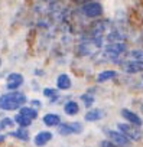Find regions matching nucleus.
Here are the masks:
<instances>
[{"label":"nucleus","mask_w":143,"mask_h":147,"mask_svg":"<svg viewBox=\"0 0 143 147\" xmlns=\"http://www.w3.org/2000/svg\"><path fill=\"white\" fill-rule=\"evenodd\" d=\"M28 95L19 90L9 91L0 95V110L2 111H18L20 107L26 105Z\"/></svg>","instance_id":"nucleus-1"},{"label":"nucleus","mask_w":143,"mask_h":147,"mask_svg":"<svg viewBox=\"0 0 143 147\" xmlns=\"http://www.w3.org/2000/svg\"><path fill=\"white\" fill-rule=\"evenodd\" d=\"M80 13L88 19H100L104 15V7L98 0H85L80 6Z\"/></svg>","instance_id":"nucleus-2"},{"label":"nucleus","mask_w":143,"mask_h":147,"mask_svg":"<svg viewBox=\"0 0 143 147\" xmlns=\"http://www.w3.org/2000/svg\"><path fill=\"white\" fill-rule=\"evenodd\" d=\"M117 130H120L126 137H129L133 143H137V141H142L143 140V131L140 127L137 125H133L130 123H119L117 124Z\"/></svg>","instance_id":"nucleus-3"},{"label":"nucleus","mask_w":143,"mask_h":147,"mask_svg":"<svg viewBox=\"0 0 143 147\" xmlns=\"http://www.w3.org/2000/svg\"><path fill=\"white\" fill-rule=\"evenodd\" d=\"M127 43L124 40H114V42H108L104 48V53L106 56L110 58H119L121 55L127 53Z\"/></svg>","instance_id":"nucleus-4"},{"label":"nucleus","mask_w":143,"mask_h":147,"mask_svg":"<svg viewBox=\"0 0 143 147\" xmlns=\"http://www.w3.org/2000/svg\"><path fill=\"white\" fill-rule=\"evenodd\" d=\"M104 133H106V137L110 138L113 143H116L119 147H131V140L129 137H126L120 130H113V128H104Z\"/></svg>","instance_id":"nucleus-5"},{"label":"nucleus","mask_w":143,"mask_h":147,"mask_svg":"<svg viewBox=\"0 0 143 147\" xmlns=\"http://www.w3.org/2000/svg\"><path fill=\"white\" fill-rule=\"evenodd\" d=\"M59 136H75L81 134L84 131V125L80 121H73V123H62L56 127Z\"/></svg>","instance_id":"nucleus-6"},{"label":"nucleus","mask_w":143,"mask_h":147,"mask_svg":"<svg viewBox=\"0 0 143 147\" xmlns=\"http://www.w3.org/2000/svg\"><path fill=\"white\" fill-rule=\"evenodd\" d=\"M120 66H121V69L126 74H130V75L143 72V62L136 61V59H131V58H127L126 61H123Z\"/></svg>","instance_id":"nucleus-7"},{"label":"nucleus","mask_w":143,"mask_h":147,"mask_svg":"<svg viewBox=\"0 0 143 147\" xmlns=\"http://www.w3.org/2000/svg\"><path fill=\"white\" fill-rule=\"evenodd\" d=\"M25 82V78L20 72H10L9 75L6 77V88L9 91H15L19 90Z\"/></svg>","instance_id":"nucleus-8"},{"label":"nucleus","mask_w":143,"mask_h":147,"mask_svg":"<svg viewBox=\"0 0 143 147\" xmlns=\"http://www.w3.org/2000/svg\"><path fill=\"white\" fill-rule=\"evenodd\" d=\"M120 115L123 117V120H124L126 123H130V124L137 125V127H142V125H143V118H142L137 113L131 111L130 108H121V110H120Z\"/></svg>","instance_id":"nucleus-9"},{"label":"nucleus","mask_w":143,"mask_h":147,"mask_svg":"<svg viewBox=\"0 0 143 147\" xmlns=\"http://www.w3.org/2000/svg\"><path fill=\"white\" fill-rule=\"evenodd\" d=\"M52 138H54L52 131H49V130H42V131H39V133L35 134V137H33V144H35L36 147H43V146H46L49 141H52Z\"/></svg>","instance_id":"nucleus-10"},{"label":"nucleus","mask_w":143,"mask_h":147,"mask_svg":"<svg viewBox=\"0 0 143 147\" xmlns=\"http://www.w3.org/2000/svg\"><path fill=\"white\" fill-rule=\"evenodd\" d=\"M106 117V113H104V110H101V108H88V111L84 114V120L87 121V123H98V121H101L103 118Z\"/></svg>","instance_id":"nucleus-11"},{"label":"nucleus","mask_w":143,"mask_h":147,"mask_svg":"<svg viewBox=\"0 0 143 147\" xmlns=\"http://www.w3.org/2000/svg\"><path fill=\"white\" fill-rule=\"evenodd\" d=\"M55 85H56V88L59 91H68V90L73 88V80H71V77L68 75V74L62 72V74H59V75L56 77Z\"/></svg>","instance_id":"nucleus-12"},{"label":"nucleus","mask_w":143,"mask_h":147,"mask_svg":"<svg viewBox=\"0 0 143 147\" xmlns=\"http://www.w3.org/2000/svg\"><path fill=\"white\" fill-rule=\"evenodd\" d=\"M42 123L46 127H58L61 124V115L56 113H46L42 117Z\"/></svg>","instance_id":"nucleus-13"},{"label":"nucleus","mask_w":143,"mask_h":147,"mask_svg":"<svg viewBox=\"0 0 143 147\" xmlns=\"http://www.w3.org/2000/svg\"><path fill=\"white\" fill-rule=\"evenodd\" d=\"M117 75H119V72L116 69H103L101 72L97 74V80L96 81L100 82V84H103V82H107V81L114 80Z\"/></svg>","instance_id":"nucleus-14"},{"label":"nucleus","mask_w":143,"mask_h":147,"mask_svg":"<svg viewBox=\"0 0 143 147\" xmlns=\"http://www.w3.org/2000/svg\"><path fill=\"white\" fill-rule=\"evenodd\" d=\"M9 136L13 137V138H18L20 141H29L30 140V134H29L26 127H18L16 130H12L9 133Z\"/></svg>","instance_id":"nucleus-15"},{"label":"nucleus","mask_w":143,"mask_h":147,"mask_svg":"<svg viewBox=\"0 0 143 147\" xmlns=\"http://www.w3.org/2000/svg\"><path fill=\"white\" fill-rule=\"evenodd\" d=\"M64 113L69 117H74L80 113V104L74 100H68L65 104H64Z\"/></svg>","instance_id":"nucleus-16"},{"label":"nucleus","mask_w":143,"mask_h":147,"mask_svg":"<svg viewBox=\"0 0 143 147\" xmlns=\"http://www.w3.org/2000/svg\"><path fill=\"white\" fill-rule=\"evenodd\" d=\"M13 120H15V123H16V125L18 127H30L32 125V123H33V120L32 118H29V117H26L25 114H22V113H16L15 114V117H13Z\"/></svg>","instance_id":"nucleus-17"},{"label":"nucleus","mask_w":143,"mask_h":147,"mask_svg":"<svg viewBox=\"0 0 143 147\" xmlns=\"http://www.w3.org/2000/svg\"><path fill=\"white\" fill-rule=\"evenodd\" d=\"M42 94H43V97H46V98L49 100L51 104H55V101L59 98V90H58L56 87H55V88L46 87V88L42 90Z\"/></svg>","instance_id":"nucleus-18"},{"label":"nucleus","mask_w":143,"mask_h":147,"mask_svg":"<svg viewBox=\"0 0 143 147\" xmlns=\"http://www.w3.org/2000/svg\"><path fill=\"white\" fill-rule=\"evenodd\" d=\"M18 111L22 113V114H25L26 117H29V118H32V120H36V118H38V108H35V107H32V105H23V107H20Z\"/></svg>","instance_id":"nucleus-19"},{"label":"nucleus","mask_w":143,"mask_h":147,"mask_svg":"<svg viewBox=\"0 0 143 147\" xmlns=\"http://www.w3.org/2000/svg\"><path fill=\"white\" fill-rule=\"evenodd\" d=\"M80 100L83 101V104H84L85 108H91V107L94 105V102H96V97H94L91 92H84V94H81V95H80Z\"/></svg>","instance_id":"nucleus-20"},{"label":"nucleus","mask_w":143,"mask_h":147,"mask_svg":"<svg viewBox=\"0 0 143 147\" xmlns=\"http://www.w3.org/2000/svg\"><path fill=\"white\" fill-rule=\"evenodd\" d=\"M126 55H127V58L143 62V49H130V51H127Z\"/></svg>","instance_id":"nucleus-21"},{"label":"nucleus","mask_w":143,"mask_h":147,"mask_svg":"<svg viewBox=\"0 0 143 147\" xmlns=\"http://www.w3.org/2000/svg\"><path fill=\"white\" fill-rule=\"evenodd\" d=\"M15 120L10 118V117H3L2 120H0V130L3 128H13L15 127Z\"/></svg>","instance_id":"nucleus-22"},{"label":"nucleus","mask_w":143,"mask_h":147,"mask_svg":"<svg viewBox=\"0 0 143 147\" xmlns=\"http://www.w3.org/2000/svg\"><path fill=\"white\" fill-rule=\"evenodd\" d=\"M100 147H119V146H117L116 143H113L110 138H107V137H106L104 140H101V141H100Z\"/></svg>","instance_id":"nucleus-23"},{"label":"nucleus","mask_w":143,"mask_h":147,"mask_svg":"<svg viewBox=\"0 0 143 147\" xmlns=\"http://www.w3.org/2000/svg\"><path fill=\"white\" fill-rule=\"evenodd\" d=\"M29 105H32V107H35V108L39 110V108L42 107V101H41V100H32V101L29 102Z\"/></svg>","instance_id":"nucleus-24"},{"label":"nucleus","mask_w":143,"mask_h":147,"mask_svg":"<svg viewBox=\"0 0 143 147\" xmlns=\"http://www.w3.org/2000/svg\"><path fill=\"white\" fill-rule=\"evenodd\" d=\"M33 74H35V75H43V71H38V69H35Z\"/></svg>","instance_id":"nucleus-25"},{"label":"nucleus","mask_w":143,"mask_h":147,"mask_svg":"<svg viewBox=\"0 0 143 147\" xmlns=\"http://www.w3.org/2000/svg\"><path fill=\"white\" fill-rule=\"evenodd\" d=\"M6 140V134H0V143Z\"/></svg>","instance_id":"nucleus-26"},{"label":"nucleus","mask_w":143,"mask_h":147,"mask_svg":"<svg viewBox=\"0 0 143 147\" xmlns=\"http://www.w3.org/2000/svg\"><path fill=\"white\" fill-rule=\"evenodd\" d=\"M0 66H2V58H0Z\"/></svg>","instance_id":"nucleus-27"}]
</instances>
